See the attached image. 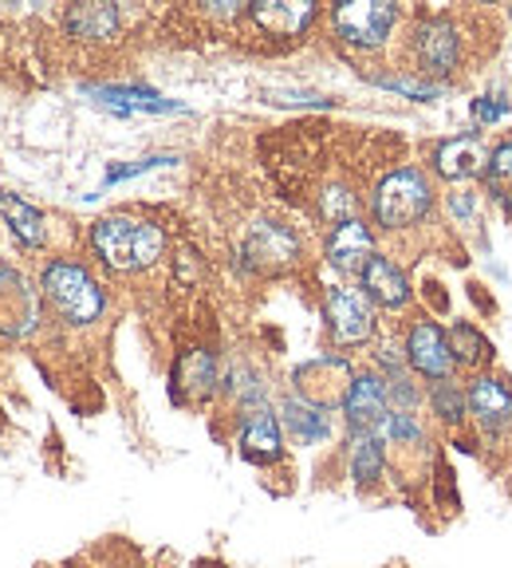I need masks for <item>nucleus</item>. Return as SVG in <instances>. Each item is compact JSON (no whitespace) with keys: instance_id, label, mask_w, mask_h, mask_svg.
<instances>
[{"instance_id":"nucleus-33","label":"nucleus","mask_w":512,"mask_h":568,"mask_svg":"<svg viewBox=\"0 0 512 568\" xmlns=\"http://www.w3.org/2000/svg\"><path fill=\"white\" fill-rule=\"evenodd\" d=\"M99 568H123V565H99Z\"/></svg>"},{"instance_id":"nucleus-6","label":"nucleus","mask_w":512,"mask_h":568,"mask_svg":"<svg viewBox=\"0 0 512 568\" xmlns=\"http://www.w3.org/2000/svg\"><path fill=\"white\" fill-rule=\"evenodd\" d=\"M331 24L344 36V44L382 48L390 28L398 24V9L395 4H382V0H351V4H339V9L331 12Z\"/></svg>"},{"instance_id":"nucleus-22","label":"nucleus","mask_w":512,"mask_h":568,"mask_svg":"<svg viewBox=\"0 0 512 568\" xmlns=\"http://www.w3.org/2000/svg\"><path fill=\"white\" fill-rule=\"evenodd\" d=\"M88 95H95L111 111H123V115H131V111H182V103H170L151 88H115L111 83V88H88Z\"/></svg>"},{"instance_id":"nucleus-9","label":"nucleus","mask_w":512,"mask_h":568,"mask_svg":"<svg viewBox=\"0 0 512 568\" xmlns=\"http://www.w3.org/2000/svg\"><path fill=\"white\" fill-rule=\"evenodd\" d=\"M407 364L414 375L430 383H446L453 375V352H450V336H446L433 320H418L407 336Z\"/></svg>"},{"instance_id":"nucleus-29","label":"nucleus","mask_w":512,"mask_h":568,"mask_svg":"<svg viewBox=\"0 0 512 568\" xmlns=\"http://www.w3.org/2000/svg\"><path fill=\"white\" fill-rule=\"evenodd\" d=\"M375 83L387 91H398V95H410V99H438L442 88L438 83H414V80H402V75H375Z\"/></svg>"},{"instance_id":"nucleus-18","label":"nucleus","mask_w":512,"mask_h":568,"mask_svg":"<svg viewBox=\"0 0 512 568\" xmlns=\"http://www.w3.org/2000/svg\"><path fill=\"white\" fill-rule=\"evenodd\" d=\"M371 253H375V237L359 217L336 225L331 237H327V261L336 268H344V273H362V265L371 261Z\"/></svg>"},{"instance_id":"nucleus-30","label":"nucleus","mask_w":512,"mask_h":568,"mask_svg":"<svg viewBox=\"0 0 512 568\" xmlns=\"http://www.w3.org/2000/svg\"><path fill=\"white\" fill-rule=\"evenodd\" d=\"M170 162H177L174 154H154V159H142V162H131V166H115V170H106V186H115V182H126V178H134V174H146V170H154V166H170Z\"/></svg>"},{"instance_id":"nucleus-3","label":"nucleus","mask_w":512,"mask_h":568,"mask_svg":"<svg viewBox=\"0 0 512 568\" xmlns=\"http://www.w3.org/2000/svg\"><path fill=\"white\" fill-rule=\"evenodd\" d=\"M40 288H44L48 304L68 324H91L106 308V296L95 284V276L83 265H75V261H48L44 276H40Z\"/></svg>"},{"instance_id":"nucleus-31","label":"nucleus","mask_w":512,"mask_h":568,"mask_svg":"<svg viewBox=\"0 0 512 568\" xmlns=\"http://www.w3.org/2000/svg\"><path fill=\"white\" fill-rule=\"evenodd\" d=\"M501 115H504V103H489V99L473 103V119H478V123H496Z\"/></svg>"},{"instance_id":"nucleus-32","label":"nucleus","mask_w":512,"mask_h":568,"mask_svg":"<svg viewBox=\"0 0 512 568\" xmlns=\"http://www.w3.org/2000/svg\"><path fill=\"white\" fill-rule=\"evenodd\" d=\"M190 568H229L225 560H213V557H205V560H194Z\"/></svg>"},{"instance_id":"nucleus-17","label":"nucleus","mask_w":512,"mask_h":568,"mask_svg":"<svg viewBox=\"0 0 512 568\" xmlns=\"http://www.w3.org/2000/svg\"><path fill=\"white\" fill-rule=\"evenodd\" d=\"M433 170L450 182H465V178H478L485 170V151H481L478 134H453V139L438 142L433 151Z\"/></svg>"},{"instance_id":"nucleus-10","label":"nucleus","mask_w":512,"mask_h":568,"mask_svg":"<svg viewBox=\"0 0 512 568\" xmlns=\"http://www.w3.org/2000/svg\"><path fill=\"white\" fill-rule=\"evenodd\" d=\"M40 324V293L17 273L0 268V336L24 339Z\"/></svg>"},{"instance_id":"nucleus-4","label":"nucleus","mask_w":512,"mask_h":568,"mask_svg":"<svg viewBox=\"0 0 512 568\" xmlns=\"http://www.w3.org/2000/svg\"><path fill=\"white\" fill-rule=\"evenodd\" d=\"M351 379H355V372L347 359H339V355H319V359H308V364H300L291 372V395L319 410H336V407H344V395H347V387H351Z\"/></svg>"},{"instance_id":"nucleus-7","label":"nucleus","mask_w":512,"mask_h":568,"mask_svg":"<svg viewBox=\"0 0 512 568\" xmlns=\"http://www.w3.org/2000/svg\"><path fill=\"white\" fill-rule=\"evenodd\" d=\"M410 48H414V60H418V71H422V75L446 80V75H453L461 63V32L450 17L422 20V24L414 28Z\"/></svg>"},{"instance_id":"nucleus-20","label":"nucleus","mask_w":512,"mask_h":568,"mask_svg":"<svg viewBox=\"0 0 512 568\" xmlns=\"http://www.w3.org/2000/svg\"><path fill=\"white\" fill-rule=\"evenodd\" d=\"M347 474L359 489H371L387 474V438L379 430H367V435H351L347 443Z\"/></svg>"},{"instance_id":"nucleus-21","label":"nucleus","mask_w":512,"mask_h":568,"mask_svg":"<svg viewBox=\"0 0 512 568\" xmlns=\"http://www.w3.org/2000/svg\"><path fill=\"white\" fill-rule=\"evenodd\" d=\"M119 9L115 4H71L63 28L80 40H111L119 32Z\"/></svg>"},{"instance_id":"nucleus-23","label":"nucleus","mask_w":512,"mask_h":568,"mask_svg":"<svg viewBox=\"0 0 512 568\" xmlns=\"http://www.w3.org/2000/svg\"><path fill=\"white\" fill-rule=\"evenodd\" d=\"M0 217L9 222V230L17 233L20 245H28V248L44 245V237H48L44 213L32 210L28 202H20V197H12V194H0Z\"/></svg>"},{"instance_id":"nucleus-13","label":"nucleus","mask_w":512,"mask_h":568,"mask_svg":"<svg viewBox=\"0 0 512 568\" xmlns=\"http://www.w3.org/2000/svg\"><path fill=\"white\" fill-rule=\"evenodd\" d=\"M245 257L253 268H284L300 257V241L288 225L276 222H256L245 241Z\"/></svg>"},{"instance_id":"nucleus-25","label":"nucleus","mask_w":512,"mask_h":568,"mask_svg":"<svg viewBox=\"0 0 512 568\" xmlns=\"http://www.w3.org/2000/svg\"><path fill=\"white\" fill-rule=\"evenodd\" d=\"M430 407L433 415H438V423L446 426H461L469 415V403H465V387H458V383H433L430 387Z\"/></svg>"},{"instance_id":"nucleus-26","label":"nucleus","mask_w":512,"mask_h":568,"mask_svg":"<svg viewBox=\"0 0 512 568\" xmlns=\"http://www.w3.org/2000/svg\"><path fill=\"white\" fill-rule=\"evenodd\" d=\"M379 435L387 438V446H422L426 430H422V423H418L414 410H390Z\"/></svg>"},{"instance_id":"nucleus-5","label":"nucleus","mask_w":512,"mask_h":568,"mask_svg":"<svg viewBox=\"0 0 512 568\" xmlns=\"http://www.w3.org/2000/svg\"><path fill=\"white\" fill-rule=\"evenodd\" d=\"M324 320H327V332L336 339L339 347H359L375 336V312H371V301L367 293L359 288H327L324 296Z\"/></svg>"},{"instance_id":"nucleus-8","label":"nucleus","mask_w":512,"mask_h":568,"mask_svg":"<svg viewBox=\"0 0 512 568\" xmlns=\"http://www.w3.org/2000/svg\"><path fill=\"white\" fill-rule=\"evenodd\" d=\"M344 423L351 435H367V430H382L390 415V399H387V379L379 372H362L351 379L344 395Z\"/></svg>"},{"instance_id":"nucleus-16","label":"nucleus","mask_w":512,"mask_h":568,"mask_svg":"<svg viewBox=\"0 0 512 568\" xmlns=\"http://www.w3.org/2000/svg\"><path fill=\"white\" fill-rule=\"evenodd\" d=\"M280 426H284V438H291L296 446H319L331 438V410H319L311 403L288 395L280 403Z\"/></svg>"},{"instance_id":"nucleus-11","label":"nucleus","mask_w":512,"mask_h":568,"mask_svg":"<svg viewBox=\"0 0 512 568\" xmlns=\"http://www.w3.org/2000/svg\"><path fill=\"white\" fill-rule=\"evenodd\" d=\"M237 454L253 466H276L284 458V426L273 407H256L240 415Z\"/></svg>"},{"instance_id":"nucleus-1","label":"nucleus","mask_w":512,"mask_h":568,"mask_svg":"<svg viewBox=\"0 0 512 568\" xmlns=\"http://www.w3.org/2000/svg\"><path fill=\"white\" fill-rule=\"evenodd\" d=\"M91 248L99 253V261L119 273H139V268H151L166 248V233L154 222H139V217H123V213H111V217H99L91 225Z\"/></svg>"},{"instance_id":"nucleus-14","label":"nucleus","mask_w":512,"mask_h":568,"mask_svg":"<svg viewBox=\"0 0 512 568\" xmlns=\"http://www.w3.org/2000/svg\"><path fill=\"white\" fill-rule=\"evenodd\" d=\"M248 20L265 36L288 40V36L308 32L316 20V4H308V0H256V4H248Z\"/></svg>"},{"instance_id":"nucleus-28","label":"nucleus","mask_w":512,"mask_h":568,"mask_svg":"<svg viewBox=\"0 0 512 568\" xmlns=\"http://www.w3.org/2000/svg\"><path fill=\"white\" fill-rule=\"evenodd\" d=\"M319 213H324V217L331 225L351 222V217H355V197H351V190H344V186L324 190V197H319Z\"/></svg>"},{"instance_id":"nucleus-12","label":"nucleus","mask_w":512,"mask_h":568,"mask_svg":"<svg viewBox=\"0 0 512 568\" xmlns=\"http://www.w3.org/2000/svg\"><path fill=\"white\" fill-rule=\"evenodd\" d=\"M465 403L473 423L485 430V435H504L512 430V390L496 375H478V379L465 387Z\"/></svg>"},{"instance_id":"nucleus-15","label":"nucleus","mask_w":512,"mask_h":568,"mask_svg":"<svg viewBox=\"0 0 512 568\" xmlns=\"http://www.w3.org/2000/svg\"><path fill=\"white\" fill-rule=\"evenodd\" d=\"M362 293L371 296L375 304H382V308L398 312L410 304V281L407 273L395 265L390 257H382V253H371V261L362 265Z\"/></svg>"},{"instance_id":"nucleus-24","label":"nucleus","mask_w":512,"mask_h":568,"mask_svg":"<svg viewBox=\"0 0 512 568\" xmlns=\"http://www.w3.org/2000/svg\"><path fill=\"white\" fill-rule=\"evenodd\" d=\"M450 352H453V364H465V367H485L493 359V344L473 324H453Z\"/></svg>"},{"instance_id":"nucleus-2","label":"nucleus","mask_w":512,"mask_h":568,"mask_svg":"<svg viewBox=\"0 0 512 568\" xmlns=\"http://www.w3.org/2000/svg\"><path fill=\"white\" fill-rule=\"evenodd\" d=\"M430 205H433V190L422 170H414V166L390 170L379 186H375V197H371L375 222L390 233L418 225L426 213H430Z\"/></svg>"},{"instance_id":"nucleus-27","label":"nucleus","mask_w":512,"mask_h":568,"mask_svg":"<svg viewBox=\"0 0 512 568\" xmlns=\"http://www.w3.org/2000/svg\"><path fill=\"white\" fill-rule=\"evenodd\" d=\"M485 182L496 197L512 194V139L501 142V146L493 151V159L485 162Z\"/></svg>"},{"instance_id":"nucleus-19","label":"nucleus","mask_w":512,"mask_h":568,"mask_svg":"<svg viewBox=\"0 0 512 568\" xmlns=\"http://www.w3.org/2000/svg\"><path fill=\"white\" fill-rule=\"evenodd\" d=\"M217 359L213 352L197 347V352H186L177 359L174 367V399L186 403V399H209L213 390H217Z\"/></svg>"}]
</instances>
